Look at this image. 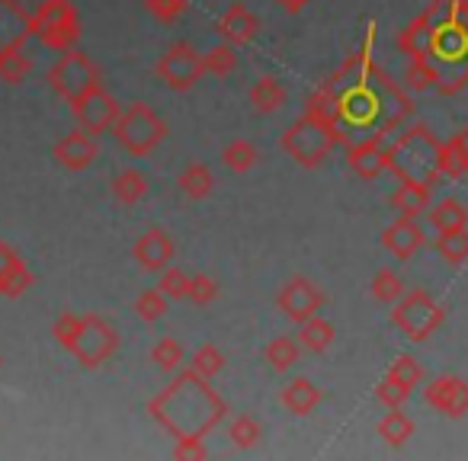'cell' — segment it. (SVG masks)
I'll list each match as a JSON object with an SVG mask.
<instances>
[{"instance_id":"cell-1","label":"cell","mask_w":468,"mask_h":461,"mask_svg":"<svg viewBox=\"0 0 468 461\" xmlns=\"http://www.w3.org/2000/svg\"><path fill=\"white\" fill-rule=\"evenodd\" d=\"M148 414L174 439H206L228 416V403L208 384V378L196 375L193 369H183L167 388L151 397Z\"/></svg>"},{"instance_id":"cell-2","label":"cell","mask_w":468,"mask_h":461,"mask_svg":"<svg viewBox=\"0 0 468 461\" xmlns=\"http://www.w3.org/2000/svg\"><path fill=\"white\" fill-rule=\"evenodd\" d=\"M52 337L61 350H68L74 356V362L84 369H100L103 362H110L112 352L119 350V333L100 314H74L61 311L52 324Z\"/></svg>"},{"instance_id":"cell-3","label":"cell","mask_w":468,"mask_h":461,"mask_svg":"<svg viewBox=\"0 0 468 461\" xmlns=\"http://www.w3.org/2000/svg\"><path fill=\"white\" fill-rule=\"evenodd\" d=\"M442 141L427 129V125H410L401 135L388 141V170L398 180L427 183L430 189L442 180L440 167Z\"/></svg>"},{"instance_id":"cell-4","label":"cell","mask_w":468,"mask_h":461,"mask_svg":"<svg viewBox=\"0 0 468 461\" xmlns=\"http://www.w3.org/2000/svg\"><path fill=\"white\" fill-rule=\"evenodd\" d=\"M280 144L299 167L314 170V167H321V163L331 157V151L340 144V129L302 112V116L282 131Z\"/></svg>"},{"instance_id":"cell-5","label":"cell","mask_w":468,"mask_h":461,"mask_svg":"<svg viewBox=\"0 0 468 461\" xmlns=\"http://www.w3.org/2000/svg\"><path fill=\"white\" fill-rule=\"evenodd\" d=\"M112 135H116L119 148L129 151L132 157H144L167 138V122L148 103H132L119 112Z\"/></svg>"},{"instance_id":"cell-6","label":"cell","mask_w":468,"mask_h":461,"mask_svg":"<svg viewBox=\"0 0 468 461\" xmlns=\"http://www.w3.org/2000/svg\"><path fill=\"white\" fill-rule=\"evenodd\" d=\"M33 36L52 52H68L80 39V14L71 0H42L33 14Z\"/></svg>"},{"instance_id":"cell-7","label":"cell","mask_w":468,"mask_h":461,"mask_svg":"<svg viewBox=\"0 0 468 461\" xmlns=\"http://www.w3.org/2000/svg\"><path fill=\"white\" fill-rule=\"evenodd\" d=\"M442 320H446V308L430 292H423V288L404 292L401 299L395 301V311H391V324H395L404 337L414 340V343H423Z\"/></svg>"},{"instance_id":"cell-8","label":"cell","mask_w":468,"mask_h":461,"mask_svg":"<svg viewBox=\"0 0 468 461\" xmlns=\"http://www.w3.org/2000/svg\"><path fill=\"white\" fill-rule=\"evenodd\" d=\"M100 84H103V80H100V68L93 65L90 55H84L78 46L61 52V58L55 61V68L48 71V87H52L61 100H68V103L80 100L84 93H90L93 87H100Z\"/></svg>"},{"instance_id":"cell-9","label":"cell","mask_w":468,"mask_h":461,"mask_svg":"<svg viewBox=\"0 0 468 461\" xmlns=\"http://www.w3.org/2000/svg\"><path fill=\"white\" fill-rule=\"evenodd\" d=\"M202 74H206V61H202L199 48L189 46V42H174L157 61V78L176 93L193 90L202 80Z\"/></svg>"},{"instance_id":"cell-10","label":"cell","mask_w":468,"mask_h":461,"mask_svg":"<svg viewBox=\"0 0 468 461\" xmlns=\"http://www.w3.org/2000/svg\"><path fill=\"white\" fill-rule=\"evenodd\" d=\"M119 112H122V106L116 103V97H112L103 84L93 87L90 93H84V97L71 103L74 122H78L84 131H90V135H97V138L106 135V131H112Z\"/></svg>"},{"instance_id":"cell-11","label":"cell","mask_w":468,"mask_h":461,"mask_svg":"<svg viewBox=\"0 0 468 461\" xmlns=\"http://www.w3.org/2000/svg\"><path fill=\"white\" fill-rule=\"evenodd\" d=\"M276 308L292 324H305L308 318H314L324 308V292L312 279H305V276H292L289 282H282L280 295H276Z\"/></svg>"},{"instance_id":"cell-12","label":"cell","mask_w":468,"mask_h":461,"mask_svg":"<svg viewBox=\"0 0 468 461\" xmlns=\"http://www.w3.org/2000/svg\"><path fill=\"white\" fill-rule=\"evenodd\" d=\"M423 401L442 416L462 420L468 414V382L459 375H440L423 388Z\"/></svg>"},{"instance_id":"cell-13","label":"cell","mask_w":468,"mask_h":461,"mask_svg":"<svg viewBox=\"0 0 468 461\" xmlns=\"http://www.w3.org/2000/svg\"><path fill=\"white\" fill-rule=\"evenodd\" d=\"M174 254H176L174 237H170L164 227L144 231L135 241V247H132V257H135V263L144 273H161V269H167L170 263H174Z\"/></svg>"},{"instance_id":"cell-14","label":"cell","mask_w":468,"mask_h":461,"mask_svg":"<svg viewBox=\"0 0 468 461\" xmlns=\"http://www.w3.org/2000/svg\"><path fill=\"white\" fill-rule=\"evenodd\" d=\"M346 163L359 180H376L388 170V141L385 138H363L346 144Z\"/></svg>"},{"instance_id":"cell-15","label":"cell","mask_w":468,"mask_h":461,"mask_svg":"<svg viewBox=\"0 0 468 461\" xmlns=\"http://www.w3.org/2000/svg\"><path fill=\"white\" fill-rule=\"evenodd\" d=\"M97 154H100L97 135L84 131L80 125L74 131H68V135L61 138L58 144H55V161H58L65 170H71V173H80V170H87L93 161H97Z\"/></svg>"},{"instance_id":"cell-16","label":"cell","mask_w":468,"mask_h":461,"mask_svg":"<svg viewBox=\"0 0 468 461\" xmlns=\"http://www.w3.org/2000/svg\"><path fill=\"white\" fill-rule=\"evenodd\" d=\"M423 244H427V235H423L420 218H404V215H398L382 231V247L388 250L391 257H398V260H410Z\"/></svg>"},{"instance_id":"cell-17","label":"cell","mask_w":468,"mask_h":461,"mask_svg":"<svg viewBox=\"0 0 468 461\" xmlns=\"http://www.w3.org/2000/svg\"><path fill=\"white\" fill-rule=\"evenodd\" d=\"M215 33L234 48L250 46V42L257 39V33H261V16L250 14L244 4H231V7L218 16V23H215Z\"/></svg>"},{"instance_id":"cell-18","label":"cell","mask_w":468,"mask_h":461,"mask_svg":"<svg viewBox=\"0 0 468 461\" xmlns=\"http://www.w3.org/2000/svg\"><path fill=\"white\" fill-rule=\"evenodd\" d=\"M29 36H33V14H27L16 0H0V52L27 46Z\"/></svg>"},{"instance_id":"cell-19","label":"cell","mask_w":468,"mask_h":461,"mask_svg":"<svg viewBox=\"0 0 468 461\" xmlns=\"http://www.w3.org/2000/svg\"><path fill=\"white\" fill-rule=\"evenodd\" d=\"M430 39H433V16H430V10H423L417 20H410L408 26L401 29L398 48H401L410 61H423L430 52Z\"/></svg>"},{"instance_id":"cell-20","label":"cell","mask_w":468,"mask_h":461,"mask_svg":"<svg viewBox=\"0 0 468 461\" xmlns=\"http://www.w3.org/2000/svg\"><path fill=\"white\" fill-rule=\"evenodd\" d=\"M321 401H324V394H321L318 384L308 382V378H292V382L280 391V403L295 416L314 414V407H318Z\"/></svg>"},{"instance_id":"cell-21","label":"cell","mask_w":468,"mask_h":461,"mask_svg":"<svg viewBox=\"0 0 468 461\" xmlns=\"http://www.w3.org/2000/svg\"><path fill=\"white\" fill-rule=\"evenodd\" d=\"M388 202L398 215H404V218H420V215L430 212V186L427 183L401 180Z\"/></svg>"},{"instance_id":"cell-22","label":"cell","mask_w":468,"mask_h":461,"mask_svg":"<svg viewBox=\"0 0 468 461\" xmlns=\"http://www.w3.org/2000/svg\"><path fill=\"white\" fill-rule=\"evenodd\" d=\"M440 167L446 180H462V176H468V129H459L449 141H442Z\"/></svg>"},{"instance_id":"cell-23","label":"cell","mask_w":468,"mask_h":461,"mask_svg":"<svg viewBox=\"0 0 468 461\" xmlns=\"http://www.w3.org/2000/svg\"><path fill=\"white\" fill-rule=\"evenodd\" d=\"M248 100L261 116H270V112H276V110L286 106V87H282L276 78H270V74H263L261 80H254Z\"/></svg>"},{"instance_id":"cell-24","label":"cell","mask_w":468,"mask_h":461,"mask_svg":"<svg viewBox=\"0 0 468 461\" xmlns=\"http://www.w3.org/2000/svg\"><path fill=\"white\" fill-rule=\"evenodd\" d=\"M176 186H180V193L186 195V199L202 202V199H208V195H212V189H215V176H212V170H208V163L193 161V163H189V167L180 173V180H176Z\"/></svg>"},{"instance_id":"cell-25","label":"cell","mask_w":468,"mask_h":461,"mask_svg":"<svg viewBox=\"0 0 468 461\" xmlns=\"http://www.w3.org/2000/svg\"><path fill=\"white\" fill-rule=\"evenodd\" d=\"M299 343L305 352H327L334 343V324L331 320H324L321 314H314V318H308L305 324H299Z\"/></svg>"},{"instance_id":"cell-26","label":"cell","mask_w":468,"mask_h":461,"mask_svg":"<svg viewBox=\"0 0 468 461\" xmlns=\"http://www.w3.org/2000/svg\"><path fill=\"white\" fill-rule=\"evenodd\" d=\"M430 225L436 231H455V227H468V205L462 199H440L433 208H430Z\"/></svg>"},{"instance_id":"cell-27","label":"cell","mask_w":468,"mask_h":461,"mask_svg":"<svg viewBox=\"0 0 468 461\" xmlns=\"http://www.w3.org/2000/svg\"><path fill=\"white\" fill-rule=\"evenodd\" d=\"M378 435H382L391 448H401L408 439H414V420H410L401 407H388V414L378 420Z\"/></svg>"},{"instance_id":"cell-28","label":"cell","mask_w":468,"mask_h":461,"mask_svg":"<svg viewBox=\"0 0 468 461\" xmlns=\"http://www.w3.org/2000/svg\"><path fill=\"white\" fill-rule=\"evenodd\" d=\"M33 74V58L27 55V46H14L0 52V80L4 84H23Z\"/></svg>"},{"instance_id":"cell-29","label":"cell","mask_w":468,"mask_h":461,"mask_svg":"<svg viewBox=\"0 0 468 461\" xmlns=\"http://www.w3.org/2000/svg\"><path fill=\"white\" fill-rule=\"evenodd\" d=\"M436 254H440L449 267H462V263H468V227L436 231Z\"/></svg>"},{"instance_id":"cell-30","label":"cell","mask_w":468,"mask_h":461,"mask_svg":"<svg viewBox=\"0 0 468 461\" xmlns=\"http://www.w3.org/2000/svg\"><path fill=\"white\" fill-rule=\"evenodd\" d=\"M148 193V180H144L142 170H122V173L112 176V195H116L119 205H138Z\"/></svg>"},{"instance_id":"cell-31","label":"cell","mask_w":468,"mask_h":461,"mask_svg":"<svg viewBox=\"0 0 468 461\" xmlns=\"http://www.w3.org/2000/svg\"><path fill=\"white\" fill-rule=\"evenodd\" d=\"M263 356H267L270 369L273 372H289L295 362H299L302 356V343L299 337H276L267 343V350H263Z\"/></svg>"},{"instance_id":"cell-32","label":"cell","mask_w":468,"mask_h":461,"mask_svg":"<svg viewBox=\"0 0 468 461\" xmlns=\"http://www.w3.org/2000/svg\"><path fill=\"white\" fill-rule=\"evenodd\" d=\"M257 161H261V151H257L248 138H234V141L221 151V163H225L231 173H248V170H254Z\"/></svg>"},{"instance_id":"cell-33","label":"cell","mask_w":468,"mask_h":461,"mask_svg":"<svg viewBox=\"0 0 468 461\" xmlns=\"http://www.w3.org/2000/svg\"><path fill=\"white\" fill-rule=\"evenodd\" d=\"M369 292H372V299H376L378 305H395V301L401 299L408 288H404V279L395 273V269H378V273L372 276Z\"/></svg>"},{"instance_id":"cell-34","label":"cell","mask_w":468,"mask_h":461,"mask_svg":"<svg viewBox=\"0 0 468 461\" xmlns=\"http://www.w3.org/2000/svg\"><path fill=\"white\" fill-rule=\"evenodd\" d=\"M225 352L218 350V346H212V343H206V346H199V350L189 356V362H186V369H193L196 375H202V378H208L212 382L215 375H218L221 369H225Z\"/></svg>"},{"instance_id":"cell-35","label":"cell","mask_w":468,"mask_h":461,"mask_svg":"<svg viewBox=\"0 0 468 461\" xmlns=\"http://www.w3.org/2000/svg\"><path fill=\"white\" fill-rule=\"evenodd\" d=\"M228 439L238 448H254L257 442L263 439V426L248 414H238L231 423H228Z\"/></svg>"},{"instance_id":"cell-36","label":"cell","mask_w":468,"mask_h":461,"mask_svg":"<svg viewBox=\"0 0 468 461\" xmlns=\"http://www.w3.org/2000/svg\"><path fill=\"white\" fill-rule=\"evenodd\" d=\"M151 362L164 372H176L183 362H186V352H183V346L176 343L174 337H161L154 346H151Z\"/></svg>"},{"instance_id":"cell-37","label":"cell","mask_w":468,"mask_h":461,"mask_svg":"<svg viewBox=\"0 0 468 461\" xmlns=\"http://www.w3.org/2000/svg\"><path fill=\"white\" fill-rule=\"evenodd\" d=\"M33 282H36L33 269H29L27 260H23L0 279V295H4V299H20V295H27L29 288H33Z\"/></svg>"},{"instance_id":"cell-38","label":"cell","mask_w":468,"mask_h":461,"mask_svg":"<svg viewBox=\"0 0 468 461\" xmlns=\"http://www.w3.org/2000/svg\"><path fill=\"white\" fill-rule=\"evenodd\" d=\"M167 295L161 292V288H144L142 295L135 299V311L142 320H148V324H154V320H161L164 314H167Z\"/></svg>"},{"instance_id":"cell-39","label":"cell","mask_w":468,"mask_h":461,"mask_svg":"<svg viewBox=\"0 0 468 461\" xmlns=\"http://www.w3.org/2000/svg\"><path fill=\"white\" fill-rule=\"evenodd\" d=\"M202 61H206V74H215V78H228L238 68V55H234V46H228V42L208 48L202 55Z\"/></svg>"},{"instance_id":"cell-40","label":"cell","mask_w":468,"mask_h":461,"mask_svg":"<svg viewBox=\"0 0 468 461\" xmlns=\"http://www.w3.org/2000/svg\"><path fill=\"white\" fill-rule=\"evenodd\" d=\"M161 279H157V288H161L167 299H174V301H183L186 299V292H189V276L183 273L180 267H167V269H161Z\"/></svg>"},{"instance_id":"cell-41","label":"cell","mask_w":468,"mask_h":461,"mask_svg":"<svg viewBox=\"0 0 468 461\" xmlns=\"http://www.w3.org/2000/svg\"><path fill=\"white\" fill-rule=\"evenodd\" d=\"M186 299L193 301V305H199V308L212 305V301L218 299V282H215L212 276H206V273L189 276V292H186Z\"/></svg>"},{"instance_id":"cell-42","label":"cell","mask_w":468,"mask_h":461,"mask_svg":"<svg viewBox=\"0 0 468 461\" xmlns=\"http://www.w3.org/2000/svg\"><path fill=\"white\" fill-rule=\"evenodd\" d=\"M388 375L398 378L401 384H408L410 391H414L417 384L423 382V369H420V362H417L414 356H398L395 362L388 365Z\"/></svg>"},{"instance_id":"cell-43","label":"cell","mask_w":468,"mask_h":461,"mask_svg":"<svg viewBox=\"0 0 468 461\" xmlns=\"http://www.w3.org/2000/svg\"><path fill=\"white\" fill-rule=\"evenodd\" d=\"M376 397L385 403V407H404V401L410 397V388L398 382V378L385 375L382 382L376 384Z\"/></svg>"},{"instance_id":"cell-44","label":"cell","mask_w":468,"mask_h":461,"mask_svg":"<svg viewBox=\"0 0 468 461\" xmlns=\"http://www.w3.org/2000/svg\"><path fill=\"white\" fill-rule=\"evenodd\" d=\"M186 7L189 0H144V10L161 23H176L186 14Z\"/></svg>"},{"instance_id":"cell-45","label":"cell","mask_w":468,"mask_h":461,"mask_svg":"<svg viewBox=\"0 0 468 461\" xmlns=\"http://www.w3.org/2000/svg\"><path fill=\"white\" fill-rule=\"evenodd\" d=\"M404 80H408L410 90H430V87H436V71L427 61H410Z\"/></svg>"},{"instance_id":"cell-46","label":"cell","mask_w":468,"mask_h":461,"mask_svg":"<svg viewBox=\"0 0 468 461\" xmlns=\"http://www.w3.org/2000/svg\"><path fill=\"white\" fill-rule=\"evenodd\" d=\"M208 448L202 439H176L174 445V458H206Z\"/></svg>"},{"instance_id":"cell-47","label":"cell","mask_w":468,"mask_h":461,"mask_svg":"<svg viewBox=\"0 0 468 461\" xmlns=\"http://www.w3.org/2000/svg\"><path fill=\"white\" fill-rule=\"evenodd\" d=\"M16 263H23V257L16 254V250L10 247V244H4V241H0V279H4V276H7L10 269L16 267Z\"/></svg>"},{"instance_id":"cell-48","label":"cell","mask_w":468,"mask_h":461,"mask_svg":"<svg viewBox=\"0 0 468 461\" xmlns=\"http://www.w3.org/2000/svg\"><path fill=\"white\" fill-rule=\"evenodd\" d=\"M276 4H280V7L286 10V14H299V10L305 7L308 0H276Z\"/></svg>"},{"instance_id":"cell-49","label":"cell","mask_w":468,"mask_h":461,"mask_svg":"<svg viewBox=\"0 0 468 461\" xmlns=\"http://www.w3.org/2000/svg\"><path fill=\"white\" fill-rule=\"evenodd\" d=\"M0 365H4V359H0Z\"/></svg>"}]
</instances>
